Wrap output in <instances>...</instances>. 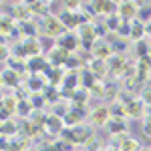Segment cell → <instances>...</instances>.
Returning a JSON list of instances; mask_svg holds the SVG:
<instances>
[{
	"mask_svg": "<svg viewBox=\"0 0 151 151\" xmlns=\"http://www.w3.org/2000/svg\"><path fill=\"white\" fill-rule=\"evenodd\" d=\"M60 137L69 145H85L87 141L93 139V127H87V125H79V127H73V129L65 127Z\"/></svg>",
	"mask_w": 151,
	"mask_h": 151,
	"instance_id": "obj_1",
	"label": "cell"
},
{
	"mask_svg": "<svg viewBox=\"0 0 151 151\" xmlns=\"http://www.w3.org/2000/svg\"><path fill=\"white\" fill-rule=\"evenodd\" d=\"M38 28H40V32H42L45 36H48V38H55V40H57L58 36H63L65 32H67V28L63 26L60 18H58V16H52V14L45 16Z\"/></svg>",
	"mask_w": 151,
	"mask_h": 151,
	"instance_id": "obj_2",
	"label": "cell"
},
{
	"mask_svg": "<svg viewBox=\"0 0 151 151\" xmlns=\"http://www.w3.org/2000/svg\"><path fill=\"white\" fill-rule=\"evenodd\" d=\"M139 8H141L139 2H119L117 14L121 16V20L133 22V20H137V16H139Z\"/></svg>",
	"mask_w": 151,
	"mask_h": 151,
	"instance_id": "obj_3",
	"label": "cell"
},
{
	"mask_svg": "<svg viewBox=\"0 0 151 151\" xmlns=\"http://www.w3.org/2000/svg\"><path fill=\"white\" fill-rule=\"evenodd\" d=\"M91 55H93V58H99V60H109L115 52H113L111 42H107L105 38H97V40L93 42V50H91Z\"/></svg>",
	"mask_w": 151,
	"mask_h": 151,
	"instance_id": "obj_4",
	"label": "cell"
},
{
	"mask_svg": "<svg viewBox=\"0 0 151 151\" xmlns=\"http://www.w3.org/2000/svg\"><path fill=\"white\" fill-rule=\"evenodd\" d=\"M79 45H81V38L75 35L73 30H67L63 36H58V38H57V47L63 48V50H67L69 55H70V52H73L77 47H79Z\"/></svg>",
	"mask_w": 151,
	"mask_h": 151,
	"instance_id": "obj_5",
	"label": "cell"
},
{
	"mask_svg": "<svg viewBox=\"0 0 151 151\" xmlns=\"http://www.w3.org/2000/svg\"><path fill=\"white\" fill-rule=\"evenodd\" d=\"M125 109H127V119H133V121H143V117L147 115L145 105H143V101H141L139 97L133 99L131 103H127Z\"/></svg>",
	"mask_w": 151,
	"mask_h": 151,
	"instance_id": "obj_6",
	"label": "cell"
},
{
	"mask_svg": "<svg viewBox=\"0 0 151 151\" xmlns=\"http://www.w3.org/2000/svg\"><path fill=\"white\" fill-rule=\"evenodd\" d=\"M69 52L67 50H63V48H58L57 45L48 50V55H47V60H48V65L50 67H55V69H60V65H65L67 60H69Z\"/></svg>",
	"mask_w": 151,
	"mask_h": 151,
	"instance_id": "obj_7",
	"label": "cell"
},
{
	"mask_svg": "<svg viewBox=\"0 0 151 151\" xmlns=\"http://www.w3.org/2000/svg\"><path fill=\"white\" fill-rule=\"evenodd\" d=\"M87 69L93 73V77L97 81H103L105 75H109V65H107V60L91 58V60H87Z\"/></svg>",
	"mask_w": 151,
	"mask_h": 151,
	"instance_id": "obj_8",
	"label": "cell"
},
{
	"mask_svg": "<svg viewBox=\"0 0 151 151\" xmlns=\"http://www.w3.org/2000/svg\"><path fill=\"white\" fill-rule=\"evenodd\" d=\"M109 119H111V113H109V107H105V105L95 107L93 111H91V125H95V127H103V125H107Z\"/></svg>",
	"mask_w": 151,
	"mask_h": 151,
	"instance_id": "obj_9",
	"label": "cell"
},
{
	"mask_svg": "<svg viewBox=\"0 0 151 151\" xmlns=\"http://www.w3.org/2000/svg\"><path fill=\"white\" fill-rule=\"evenodd\" d=\"M45 133L48 135H60L63 133V129H65V123H63V117L58 115H47V121H45Z\"/></svg>",
	"mask_w": 151,
	"mask_h": 151,
	"instance_id": "obj_10",
	"label": "cell"
},
{
	"mask_svg": "<svg viewBox=\"0 0 151 151\" xmlns=\"http://www.w3.org/2000/svg\"><path fill=\"white\" fill-rule=\"evenodd\" d=\"M77 36L81 40H87V42H95L97 40V24L95 22H83L79 28H77Z\"/></svg>",
	"mask_w": 151,
	"mask_h": 151,
	"instance_id": "obj_11",
	"label": "cell"
},
{
	"mask_svg": "<svg viewBox=\"0 0 151 151\" xmlns=\"http://www.w3.org/2000/svg\"><path fill=\"white\" fill-rule=\"evenodd\" d=\"M10 16L14 20H18V22H28V18H30L28 2H16V4H12V14Z\"/></svg>",
	"mask_w": 151,
	"mask_h": 151,
	"instance_id": "obj_12",
	"label": "cell"
},
{
	"mask_svg": "<svg viewBox=\"0 0 151 151\" xmlns=\"http://www.w3.org/2000/svg\"><path fill=\"white\" fill-rule=\"evenodd\" d=\"M105 127L109 131V135H123L127 131V119H115V117H111Z\"/></svg>",
	"mask_w": 151,
	"mask_h": 151,
	"instance_id": "obj_13",
	"label": "cell"
},
{
	"mask_svg": "<svg viewBox=\"0 0 151 151\" xmlns=\"http://www.w3.org/2000/svg\"><path fill=\"white\" fill-rule=\"evenodd\" d=\"M93 8H95V12H97V14H103L105 18H107V16L117 14L119 2H93Z\"/></svg>",
	"mask_w": 151,
	"mask_h": 151,
	"instance_id": "obj_14",
	"label": "cell"
},
{
	"mask_svg": "<svg viewBox=\"0 0 151 151\" xmlns=\"http://www.w3.org/2000/svg\"><path fill=\"white\" fill-rule=\"evenodd\" d=\"M0 81H2L4 87L12 89V87H16L20 83V73H16V70H12V69H4L0 73Z\"/></svg>",
	"mask_w": 151,
	"mask_h": 151,
	"instance_id": "obj_15",
	"label": "cell"
},
{
	"mask_svg": "<svg viewBox=\"0 0 151 151\" xmlns=\"http://www.w3.org/2000/svg\"><path fill=\"white\" fill-rule=\"evenodd\" d=\"M22 48H24V55L28 58L40 57V50H42V47L38 45V38H24Z\"/></svg>",
	"mask_w": 151,
	"mask_h": 151,
	"instance_id": "obj_16",
	"label": "cell"
},
{
	"mask_svg": "<svg viewBox=\"0 0 151 151\" xmlns=\"http://www.w3.org/2000/svg\"><path fill=\"white\" fill-rule=\"evenodd\" d=\"M141 91H143V81L137 77V73L133 77L125 79V93H131L133 97H137V95H141Z\"/></svg>",
	"mask_w": 151,
	"mask_h": 151,
	"instance_id": "obj_17",
	"label": "cell"
},
{
	"mask_svg": "<svg viewBox=\"0 0 151 151\" xmlns=\"http://www.w3.org/2000/svg\"><path fill=\"white\" fill-rule=\"evenodd\" d=\"M145 35H147L145 22H141V20H133V22H131V36H129V40H133V42H141Z\"/></svg>",
	"mask_w": 151,
	"mask_h": 151,
	"instance_id": "obj_18",
	"label": "cell"
},
{
	"mask_svg": "<svg viewBox=\"0 0 151 151\" xmlns=\"http://www.w3.org/2000/svg\"><path fill=\"white\" fill-rule=\"evenodd\" d=\"M63 123H65V127H67V129L79 127V125L83 123V113H79V111H73V109H69V111H67V115L63 117Z\"/></svg>",
	"mask_w": 151,
	"mask_h": 151,
	"instance_id": "obj_19",
	"label": "cell"
},
{
	"mask_svg": "<svg viewBox=\"0 0 151 151\" xmlns=\"http://www.w3.org/2000/svg\"><path fill=\"white\" fill-rule=\"evenodd\" d=\"M89 95L95 99H107V83L105 81H95V85L89 89Z\"/></svg>",
	"mask_w": 151,
	"mask_h": 151,
	"instance_id": "obj_20",
	"label": "cell"
},
{
	"mask_svg": "<svg viewBox=\"0 0 151 151\" xmlns=\"http://www.w3.org/2000/svg\"><path fill=\"white\" fill-rule=\"evenodd\" d=\"M109 113L115 119H127V109H125V105L121 101H115V103L109 105Z\"/></svg>",
	"mask_w": 151,
	"mask_h": 151,
	"instance_id": "obj_21",
	"label": "cell"
},
{
	"mask_svg": "<svg viewBox=\"0 0 151 151\" xmlns=\"http://www.w3.org/2000/svg\"><path fill=\"white\" fill-rule=\"evenodd\" d=\"M16 113L20 117H28L32 115V105H30V101L28 99H18V105H16Z\"/></svg>",
	"mask_w": 151,
	"mask_h": 151,
	"instance_id": "obj_22",
	"label": "cell"
},
{
	"mask_svg": "<svg viewBox=\"0 0 151 151\" xmlns=\"http://www.w3.org/2000/svg\"><path fill=\"white\" fill-rule=\"evenodd\" d=\"M121 16L119 14H113V16H107L105 18V28H107V32L111 30V32H117L119 30V26H121Z\"/></svg>",
	"mask_w": 151,
	"mask_h": 151,
	"instance_id": "obj_23",
	"label": "cell"
},
{
	"mask_svg": "<svg viewBox=\"0 0 151 151\" xmlns=\"http://www.w3.org/2000/svg\"><path fill=\"white\" fill-rule=\"evenodd\" d=\"M18 26H22L20 35L26 36V38H36V35H38V30H36V26L32 22H18Z\"/></svg>",
	"mask_w": 151,
	"mask_h": 151,
	"instance_id": "obj_24",
	"label": "cell"
},
{
	"mask_svg": "<svg viewBox=\"0 0 151 151\" xmlns=\"http://www.w3.org/2000/svg\"><path fill=\"white\" fill-rule=\"evenodd\" d=\"M117 151H139V143H137V139H125L121 141L119 145H117Z\"/></svg>",
	"mask_w": 151,
	"mask_h": 151,
	"instance_id": "obj_25",
	"label": "cell"
},
{
	"mask_svg": "<svg viewBox=\"0 0 151 151\" xmlns=\"http://www.w3.org/2000/svg\"><path fill=\"white\" fill-rule=\"evenodd\" d=\"M95 81H97V79L93 77V73H91L89 69H85V70L81 73V87H85L87 91H89V89L95 85Z\"/></svg>",
	"mask_w": 151,
	"mask_h": 151,
	"instance_id": "obj_26",
	"label": "cell"
},
{
	"mask_svg": "<svg viewBox=\"0 0 151 151\" xmlns=\"http://www.w3.org/2000/svg\"><path fill=\"white\" fill-rule=\"evenodd\" d=\"M149 48L151 45H147V42H135V55H137V58H143V57H149Z\"/></svg>",
	"mask_w": 151,
	"mask_h": 151,
	"instance_id": "obj_27",
	"label": "cell"
},
{
	"mask_svg": "<svg viewBox=\"0 0 151 151\" xmlns=\"http://www.w3.org/2000/svg\"><path fill=\"white\" fill-rule=\"evenodd\" d=\"M65 67L69 69V73H77V69H81V67H83V63H81V58H79V57H73V55H70L69 60L65 63Z\"/></svg>",
	"mask_w": 151,
	"mask_h": 151,
	"instance_id": "obj_28",
	"label": "cell"
},
{
	"mask_svg": "<svg viewBox=\"0 0 151 151\" xmlns=\"http://www.w3.org/2000/svg\"><path fill=\"white\" fill-rule=\"evenodd\" d=\"M16 105H18L16 99H10L8 95H4V99H2V107H4L10 115H12V113H16Z\"/></svg>",
	"mask_w": 151,
	"mask_h": 151,
	"instance_id": "obj_29",
	"label": "cell"
},
{
	"mask_svg": "<svg viewBox=\"0 0 151 151\" xmlns=\"http://www.w3.org/2000/svg\"><path fill=\"white\" fill-rule=\"evenodd\" d=\"M141 133L145 137H151V115H145L141 121Z\"/></svg>",
	"mask_w": 151,
	"mask_h": 151,
	"instance_id": "obj_30",
	"label": "cell"
},
{
	"mask_svg": "<svg viewBox=\"0 0 151 151\" xmlns=\"http://www.w3.org/2000/svg\"><path fill=\"white\" fill-rule=\"evenodd\" d=\"M139 99L143 101V105H145L147 109H151V87H143V91H141Z\"/></svg>",
	"mask_w": 151,
	"mask_h": 151,
	"instance_id": "obj_31",
	"label": "cell"
},
{
	"mask_svg": "<svg viewBox=\"0 0 151 151\" xmlns=\"http://www.w3.org/2000/svg\"><path fill=\"white\" fill-rule=\"evenodd\" d=\"M117 35L121 36V38H129L131 36V22H121V26H119V30H117Z\"/></svg>",
	"mask_w": 151,
	"mask_h": 151,
	"instance_id": "obj_32",
	"label": "cell"
},
{
	"mask_svg": "<svg viewBox=\"0 0 151 151\" xmlns=\"http://www.w3.org/2000/svg\"><path fill=\"white\" fill-rule=\"evenodd\" d=\"M83 149L85 151H99L101 149V141L97 139V137H93L91 141H87V143L83 145Z\"/></svg>",
	"mask_w": 151,
	"mask_h": 151,
	"instance_id": "obj_33",
	"label": "cell"
},
{
	"mask_svg": "<svg viewBox=\"0 0 151 151\" xmlns=\"http://www.w3.org/2000/svg\"><path fill=\"white\" fill-rule=\"evenodd\" d=\"M0 60H10V48L6 45H0Z\"/></svg>",
	"mask_w": 151,
	"mask_h": 151,
	"instance_id": "obj_34",
	"label": "cell"
},
{
	"mask_svg": "<svg viewBox=\"0 0 151 151\" xmlns=\"http://www.w3.org/2000/svg\"><path fill=\"white\" fill-rule=\"evenodd\" d=\"M115 91H117L115 85H107V99H115V97H117Z\"/></svg>",
	"mask_w": 151,
	"mask_h": 151,
	"instance_id": "obj_35",
	"label": "cell"
},
{
	"mask_svg": "<svg viewBox=\"0 0 151 151\" xmlns=\"http://www.w3.org/2000/svg\"><path fill=\"white\" fill-rule=\"evenodd\" d=\"M147 115H151V109H149V111H147Z\"/></svg>",
	"mask_w": 151,
	"mask_h": 151,
	"instance_id": "obj_36",
	"label": "cell"
},
{
	"mask_svg": "<svg viewBox=\"0 0 151 151\" xmlns=\"http://www.w3.org/2000/svg\"><path fill=\"white\" fill-rule=\"evenodd\" d=\"M149 57H151V48H149Z\"/></svg>",
	"mask_w": 151,
	"mask_h": 151,
	"instance_id": "obj_37",
	"label": "cell"
},
{
	"mask_svg": "<svg viewBox=\"0 0 151 151\" xmlns=\"http://www.w3.org/2000/svg\"><path fill=\"white\" fill-rule=\"evenodd\" d=\"M0 85H2V81H0Z\"/></svg>",
	"mask_w": 151,
	"mask_h": 151,
	"instance_id": "obj_38",
	"label": "cell"
}]
</instances>
